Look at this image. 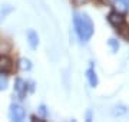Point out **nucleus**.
<instances>
[{
  "label": "nucleus",
  "instance_id": "nucleus-17",
  "mask_svg": "<svg viewBox=\"0 0 129 122\" xmlns=\"http://www.w3.org/2000/svg\"><path fill=\"white\" fill-rule=\"evenodd\" d=\"M86 121H92V111L90 109L86 112Z\"/></svg>",
  "mask_w": 129,
  "mask_h": 122
},
{
  "label": "nucleus",
  "instance_id": "nucleus-13",
  "mask_svg": "<svg viewBox=\"0 0 129 122\" xmlns=\"http://www.w3.org/2000/svg\"><path fill=\"white\" fill-rule=\"evenodd\" d=\"M7 85H9L7 76L3 75V73H0V90H5L6 88H7Z\"/></svg>",
  "mask_w": 129,
  "mask_h": 122
},
{
  "label": "nucleus",
  "instance_id": "nucleus-7",
  "mask_svg": "<svg viewBox=\"0 0 129 122\" xmlns=\"http://www.w3.org/2000/svg\"><path fill=\"white\" fill-rule=\"evenodd\" d=\"M86 78H88L89 85H90L92 88L98 86V83H99V79H98V75H96V72H95V69H93V68H89L88 71H86Z\"/></svg>",
  "mask_w": 129,
  "mask_h": 122
},
{
  "label": "nucleus",
  "instance_id": "nucleus-15",
  "mask_svg": "<svg viewBox=\"0 0 129 122\" xmlns=\"http://www.w3.org/2000/svg\"><path fill=\"white\" fill-rule=\"evenodd\" d=\"M72 2H73L76 6H82V5H85V3H88L89 0H72Z\"/></svg>",
  "mask_w": 129,
  "mask_h": 122
},
{
  "label": "nucleus",
  "instance_id": "nucleus-9",
  "mask_svg": "<svg viewBox=\"0 0 129 122\" xmlns=\"http://www.w3.org/2000/svg\"><path fill=\"white\" fill-rule=\"evenodd\" d=\"M13 10H14V6L12 5H0V22L5 17H7Z\"/></svg>",
  "mask_w": 129,
  "mask_h": 122
},
{
  "label": "nucleus",
  "instance_id": "nucleus-2",
  "mask_svg": "<svg viewBox=\"0 0 129 122\" xmlns=\"http://www.w3.org/2000/svg\"><path fill=\"white\" fill-rule=\"evenodd\" d=\"M24 116H26V112H24L23 106H20L19 103H12L9 108V118L10 121H14V122H20L23 121Z\"/></svg>",
  "mask_w": 129,
  "mask_h": 122
},
{
  "label": "nucleus",
  "instance_id": "nucleus-12",
  "mask_svg": "<svg viewBox=\"0 0 129 122\" xmlns=\"http://www.w3.org/2000/svg\"><path fill=\"white\" fill-rule=\"evenodd\" d=\"M108 45H109V47L112 49L113 53H116V52L119 50V42H118L116 39H113V38L109 39V40H108Z\"/></svg>",
  "mask_w": 129,
  "mask_h": 122
},
{
  "label": "nucleus",
  "instance_id": "nucleus-8",
  "mask_svg": "<svg viewBox=\"0 0 129 122\" xmlns=\"http://www.w3.org/2000/svg\"><path fill=\"white\" fill-rule=\"evenodd\" d=\"M27 40H29V46L32 47V49H36L37 45H39V36H37V33L35 30H29L27 32Z\"/></svg>",
  "mask_w": 129,
  "mask_h": 122
},
{
  "label": "nucleus",
  "instance_id": "nucleus-6",
  "mask_svg": "<svg viewBox=\"0 0 129 122\" xmlns=\"http://www.w3.org/2000/svg\"><path fill=\"white\" fill-rule=\"evenodd\" d=\"M12 71V60L7 56H0V73H7Z\"/></svg>",
  "mask_w": 129,
  "mask_h": 122
},
{
  "label": "nucleus",
  "instance_id": "nucleus-4",
  "mask_svg": "<svg viewBox=\"0 0 129 122\" xmlns=\"http://www.w3.org/2000/svg\"><path fill=\"white\" fill-rule=\"evenodd\" d=\"M14 90H16L19 99H24L26 92H27V85H26V82L23 79H20V78L16 79V82H14Z\"/></svg>",
  "mask_w": 129,
  "mask_h": 122
},
{
  "label": "nucleus",
  "instance_id": "nucleus-14",
  "mask_svg": "<svg viewBox=\"0 0 129 122\" xmlns=\"http://www.w3.org/2000/svg\"><path fill=\"white\" fill-rule=\"evenodd\" d=\"M39 112H40V113H42V115H43L45 118L47 116V111H46V106H45V105H42L40 108H39Z\"/></svg>",
  "mask_w": 129,
  "mask_h": 122
},
{
  "label": "nucleus",
  "instance_id": "nucleus-5",
  "mask_svg": "<svg viewBox=\"0 0 129 122\" xmlns=\"http://www.w3.org/2000/svg\"><path fill=\"white\" fill-rule=\"evenodd\" d=\"M128 112H129V108L126 105H115L111 111V115L115 118H120V116H125Z\"/></svg>",
  "mask_w": 129,
  "mask_h": 122
},
{
  "label": "nucleus",
  "instance_id": "nucleus-11",
  "mask_svg": "<svg viewBox=\"0 0 129 122\" xmlns=\"http://www.w3.org/2000/svg\"><path fill=\"white\" fill-rule=\"evenodd\" d=\"M115 6H116V9H118L119 13H123V12L128 10V7H126V0H115Z\"/></svg>",
  "mask_w": 129,
  "mask_h": 122
},
{
  "label": "nucleus",
  "instance_id": "nucleus-16",
  "mask_svg": "<svg viewBox=\"0 0 129 122\" xmlns=\"http://www.w3.org/2000/svg\"><path fill=\"white\" fill-rule=\"evenodd\" d=\"M26 85H27V89L30 90V92H33V90H35V82H32V80H30V82H26Z\"/></svg>",
  "mask_w": 129,
  "mask_h": 122
},
{
  "label": "nucleus",
  "instance_id": "nucleus-10",
  "mask_svg": "<svg viewBox=\"0 0 129 122\" xmlns=\"http://www.w3.org/2000/svg\"><path fill=\"white\" fill-rule=\"evenodd\" d=\"M19 69L20 71H30L32 69V62L29 60V59H26V57L20 59L19 60Z\"/></svg>",
  "mask_w": 129,
  "mask_h": 122
},
{
  "label": "nucleus",
  "instance_id": "nucleus-1",
  "mask_svg": "<svg viewBox=\"0 0 129 122\" xmlns=\"http://www.w3.org/2000/svg\"><path fill=\"white\" fill-rule=\"evenodd\" d=\"M73 24H75V32L80 39V42H88L93 36L95 26H93L92 19L86 13L76 12L73 14Z\"/></svg>",
  "mask_w": 129,
  "mask_h": 122
},
{
  "label": "nucleus",
  "instance_id": "nucleus-18",
  "mask_svg": "<svg viewBox=\"0 0 129 122\" xmlns=\"http://www.w3.org/2000/svg\"><path fill=\"white\" fill-rule=\"evenodd\" d=\"M126 7H128V10H129V0H126Z\"/></svg>",
  "mask_w": 129,
  "mask_h": 122
},
{
  "label": "nucleus",
  "instance_id": "nucleus-3",
  "mask_svg": "<svg viewBox=\"0 0 129 122\" xmlns=\"http://www.w3.org/2000/svg\"><path fill=\"white\" fill-rule=\"evenodd\" d=\"M108 22L113 26V27L116 29H122L125 27V17H123V14L119 13L118 10L116 12H111V13L108 14Z\"/></svg>",
  "mask_w": 129,
  "mask_h": 122
}]
</instances>
